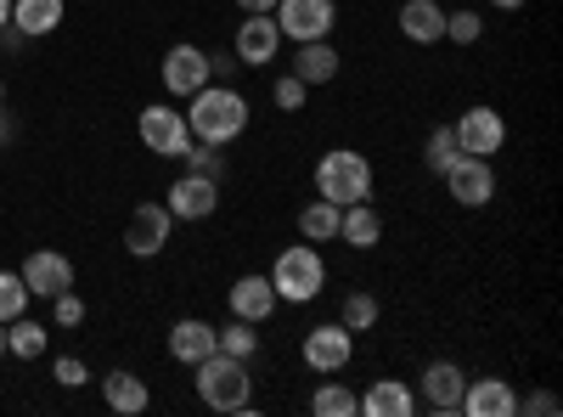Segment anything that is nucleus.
<instances>
[{"label": "nucleus", "instance_id": "obj_1", "mask_svg": "<svg viewBox=\"0 0 563 417\" xmlns=\"http://www.w3.org/2000/svg\"><path fill=\"white\" fill-rule=\"evenodd\" d=\"M186 130L192 142H209V147H225L249 130V97L225 79H209L203 90H192V108H186Z\"/></svg>", "mask_w": 563, "mask_h": 417}, {"label": "nucleus", "instance_id": "obj_8", "mask_svg": "<svg viewBox=\"0 0 563 417\" xmlns=\"http://www.w3.org/2000/svg\"><path fill=\"white\" fill-rule=\"evenodd\" d=\"M350 355H355V333L344 328V321H321V328H310L305 333V366L310 373H344L350 366Z\"/></svg>", "mask_w": 563, "mask_h": 417}, {"label": "nucleus", "instance_id": "obj_40", "mask_svg": "<svg viewBox=\"0 0 563 417\" xmlns=\"http://www.w3.org/2000/svg\"><path fill=\"white\" fill-rule=\"evenodd\" d=\"M12 23V0H0V29H7Z\"/></svg>", "mask_w": 563, "mask_h": 417}, {"label": "nucleus", "instance_id": "obj_4", "mask_svg": "<svg viewBox=\"0 0 563 417\" xmlns=\"http://www.w3.org/2000/svg\"><path fill=\"white\" fill-rule=\"evenodd\" d=\"M316 198L327 204H361L372 198V158L355 153V147H333V153H321L316 158Z\"/></svg>", "mask_w": 563, "mask_h": 417}, {"label": "nucleus", "instance_id": "obj_12", "mask_svg": "<svg viewBox=\"0 0 563 417\" xmlns=\"http://www.w3.org/2000/svg\"><path fill=\"white\" fill-rule=\"evenodd\" d=\"M175 220H209L220 209V180L214 175H192L186 169L175 187H169V204H164Z\"/></svg>", "mask_w": 563, "mask_h": 417}, {"label": "nucleus", "instance_id": "obj_35", "mask_svg": "<svg viewBox=\"0 0 563 417\" xmlns=\"http://www.w3.org/2000/svg\"><path fill=\"white\" fill-rule=\"evenodd\" d=\"M180 158H186V169H192V175H214V180H220V153H214L209 142H192Z\"/></svg>", "mask_w": 563, "mask_h": 417}, {"label": "nucleus", "instance_id": "obj_24", "mask_svg": "<svg viewBox=\"0 0 563 417\" xmlns=\"http://www.w3.org/2000/svg\"><path fill=\"white\" fill-rule=\"evenodd\" d=\"M294 74H299L305 85H333V79H339V52H333L327 40H305L299 57H294Z\"/></svg>", "mask_w": 563, "mask_h": 417}, {"label": "nucleus", "instance_id": "obj_31", "mask_svg": "<svg viewBox=\"0 0 563 417\" xmlns=\"http://www.w3.org/2000/svg\"><path fill=\"white\" fill-rule=\"evenodd\" d=\"M29 310V283H23V271H0V321H12Z\"/></svg>", "mask_w": 563, "mask_h": 417}, {"label": "nucleus", "instance_id": "obj_20", "mask_svg": "<svg viewBox=\"0 0 563 417\" xmlns=\"http://www.w3.org/2000/svg\"><path fill=\"white\" fill-rule=\"evenodd\" d=\"M209 350H214V328H209V321L186 316V321H175V328H169V361H180V366H198Z\"/></svg>", "mask_w": 563, "mask_h": 417}, {"label": "nucleus", "instance_id": "obj_39", "mask_svg": "<svg viewBox=\"0 0 563 417\" xmlns=\"http://www.w3.org/2000/svg\"><path fill=\"white\" fill-rule=\"evenodd\" d=\"M490 7H496V12H519V7H525V0H490Z\"/></svg>", "mask_w": 563, "mask_h": 417}, {"label": "nucleus", "instance_id": "obj_16", "mask_svg": "<svg viewBox=\"0 0 563 417\" xmlns=\"http://www.w3.org/2000/svg\"><path fill=\"white\" fill-rule=\"evenodd\" d=\"M462 411L467 417H512L519 411V389H512L507 378H467Z\"/></svg>", "mask_w": 563, "mask_h": 417}, {"label": "nucleus", "instance_id": "obj_23", "mask_svg": "<svg viewBox=\"0 0 563 417\" xmlns=\"http://www.w3.org/2000/svg\"><path fill=\"white\" fill-rule=\"evenodd\" d=\"M361 411H366V417H411V411H417V395H411L400 378H378V384L361 395Z\"/></svg>", "mask_w": 563, "mask_h": 417}, {"label": "nucleus", "instance_id": "obj_41", "mask_svg": "<svg viewBox=\"0 0 563 417\" xmlns=\"http://www.w3.org/2000/svg\"><path fill=\"white\" fill-rule=\"evenodd\" d=\"M0 355H7V321H0Z\"/></svg>", "mask_w": 563, "mask_h": 417}, {"label": "nucleus", "instance_id": "obj_6", "mask_svg": "<svg viewBox=\"0 0 563 417\" xmlns=\"http://www.w3.org/2000/svg\"><path fill=\"white\" fill-rule=\"evenodd\" d=\"M276 29H282V40H294V45H305V40H327L333 34V23H339V7L333 0H276Z\"/></svg>", "mask_w": 563, "mask_h": 417}, {"label": "nucleus", "instance_id": "obj_9", "mask_svg": "<svg viewBox=\"0 0 563 417\" xmlns=\"http://www.w3.org/2000/svg\"><path fill=\"white\" fill-rule=\"evenodd\" d=\"M164 90L169 97H192V90H203L214 74H209V52L203 45H192V40H180V45H169L164 52Z\"/></svg>", "mask_w": 563, "mask_h": 417}, {"label": "nucleus", "instance_id": "obj_15", "mask_svg": "<svg viewBox=\"0 0 563 417\" xmlns=\"http://www.w3.org/2000/svg\"><path fill=\"white\" fill-rule=\"evenodd\" d=\"M276 288H271V276H260V271H249V276H238L231 283V316H243V321H254V328H265V321L276 316Z\"/></svg>", "mask_w": 563, "mask_h": 417}, {"label": "nucleus", "instance_id": "obj_37", "mask_svg": "<svg viewBox=\"0 0 563 417\" xmlns=\"http://www.w3.org/2000/svg\"><path fill=\"white\" fill-rule=\"evenodd\" d=\"M85 378H90V373H85L79 355H63V361H57V384H63V389H79Z\"/></svg>", "mask_w": 563, "mask_h": 417}, {"label": "nucleus", "instance_id": "obj_19", "mask_svg": "<svg viewBox=\"0 0 563 417\" xmlns=\"http://www.w3.org/2000/svg\"><path fill=\"white\" fill-rule=\"evenodd\" d=\"M102 400H108V411H119V417H135V411H147L153 406V389H147V378H135V373H108L102 378Z\"/></svg>", "mask_w": 563, "mask_h": 417}, {"label": "nucleus", "instance_id": "obj_33", "mask_svg": "<svg viewBox=\"0 0 563 417\" xmlns=\"http://www.w3.org/2000/svg\"><path fill=\"white\" fill-rule=\"evenodd\" d=\"M479 34H485V18H479V12H445V40L474 45Z\"/></svg>", "mask_w": 563, "mask_h": 417}, {"label": "nucleus", "instance_id": "obj_28", "mask_svg": "<svg viewBox=\"0 0 563 417\" xmlns=\"http://www.w3.org/2000/svg\"><path fill=\"white\" fill-rule=\"evenodd\" d=\"M214 350L254 361V355H260V328H254V321H243V316H231L225 328H214Z\"/></svg>", "mask_w": 563, "mask_h": 417}, {"label": "nucleus", "instance_id": "obj_38", "mask_svg": "<svg viewBox=\"0 0 563 417\" xmlns=\"http://www.w3.org/2000/svg\"><path fill=\"white\" fill-rule=\"evenodd\" d=\"M238 12H243V18H271L276 0H238Z\"/></svg>", "mask_w": 563, "mask_h": 417}, {"label": "nucleus", "instance_id": "obj_25", "mask_svg": "<svg viewBox=\"0 0 563 417\" xmlns=\"http://www.w3.org/2000/svg\"><path fill=\"white\" fill-rule=\"evenodd\" d=\"M45 344H52V328H40V321H29V316L7 321V355L34 361V355H45Z\"/></svg>", "mask_w": 563, "mask_h": 417}, {"label": "nucleus", "instance_id": "obj_11", "mask_svg": "<svg viewBox=\"0 0 563 417\" xmlns=\"http://www.w3.org/2000/svg\"><path fill=\"white\" fill-rule=\"evenodd\" d=\"M451 130H456V147L474 153V158H496L507 147V119L496 108H467Z\"/></svg>", "mask_w": 563, "mask_h": 417}, {"label": "nucleus", "instance_id": "obj_27", "mask_svg": "<svg viewBox=\"0 0 563 417\" xmlns=\"http://www.w3.org/2000/svg\"><path fill=\"white\" fill-rule=\"evenodd\" d=\"M310 411H316V417H355V411H361V395L327 373V384L310 395Z\"/></svg>", "mask_w": 563, "mask_h": 417}, {"label": "nucleus", "instance_id": "obj_17", "mask_svg": "<svg viewBox=\"0 0 563 417\" xmlns=\"http://www.w3.org/2000/svg\"><path fill=\"white\" fill-rule=\"evenodd\" d=\"M276 52H282L276 18H243V29H238V63L243 68H265V63H276Z\"/></svg>", "mask_w": 563, "mask_h": 417}, {"label": "nucleus", "instance_id": "obj_13", "mask_svg": "<svg viewBox=\"0 0 563 417\" xmlns=\"http://www.w3.org/2000/svg\"><path fill=\"white\" fill-rule=\"evenodd\" d=\"M23 283H29V299H57L63 288H74V260L57 249H40L23 260Z\"/></svg>", "mask_w": 563, "mask_h": 417}, {"label": "nucleus", "instance_id": "obj_5", "mask_svg": "<svg viewBox=\"0 0 563 417\" xmlns=\"http://www.w3.org/2000/svg\"><path fill=\"white\" fill-rule=\"evenodd\" d=\"M135 135H141V147L158 153V158H180L186 147H192V130H186V113L158 102V108H141L135 119Z\"/></svg>", "mask_w": 563, "mask_h": 417}, {"label": "nucleus", "instance_id": "obj_32", "mask_svg": "<svg viewBox=\"0 0 563 417\" xmlns=\"http://www.w3.org/2000/svg\"><path fill=\"white\" fill-rule=\"evenodd\" d=\"M305 97H310V85H305L299 74H282V79L271 85V102H276L282 113H299V108H305Z\"/></svg>", "mask_w": 563, "mask_h": 417}, {"label": "nucleus", "instance_id": "obj_22", "mask_svg": "<svg viewBox=\"0 0 563 417\" xmlns=\"http://www.w3.org/2000/svg\"><path fill=\"white\" fill-rule=\"evenodd\" d=\"M68 12V0H12V29L23 40H40V34H52Z\"/></svg>", "mask_w": 563, "mask_h": 417}, {"label": "nucleus", "instance_id": "obj_18", "mask_svg": "<svg viewBox=\"0 0 563 417\" xmlns=\"http://www.w3.org/2000/svg\"><path fill=\"white\" fill-rule=\"evenodd\" d=\"M339 238H344L350 249H378V243H384V215L372 209V198L339 209Z\"/></svg>", "mask_w": 563, "mask_h": 417}, {"label": "nucleus", "instance_id": "obj_36", "mask_svg": "<svg viewBox=\"0 0 563 417\" xmlns=\"http://www.w3.org/2000/svg\"><path fill=\"white\" fill-rule=\"evenodd\" d=\"M519 411H530V417H558L563 400H558L552 389H530V395H519Z\"/></svg>", "mask_w": 563, "mask_h": 417}, {"label": "nucleus", "instance_id": "obj_21", "mask_svg": "<svg viewBox=\"0 0 563 417\" xmlns=\"http://www.w3.org/2000/svg\"><path fill=\"white\" fill-rule=\"evenodd\" d=\"M400 34L417 40V45H440V40H445L440 0H406V7H400Z\"/></svg>", "mask_w": 563, "mask_h": 417}, {"label": "nucleus", "instance_id": "obj_29", "mask_svg": "<svg viewBox=\"0 0 563 417\" xmlns=\"http://www.w3.org/2000/svg\"><path fill=\"white\" fill-rule=\"evenodd\" d=\"M456 158H462V147H456V130H451V124H434V130H429V147H422V164H429L434 175H445Z\"/></svg>", "mask_w": 563, "mask_h": 417}, {"label": "nucleus", "instance_id": "obj_42", "mask_svg": "<svg viewBox=\"0 0 563 417\" xmlns=\"http://www.w3.org/2000/svg\"><path fill=\"white\" fill-rule=\"evenodd\" d=\"M0 97H7V79H0Z\"/></svg>", "mask_w": 563, "mask_h": 417}, {"label": "nucleus", "instance_id": "obj_26", "mask_svg": "<svg viewBox=\"0 0 563 417\" xmlns=\"http://www.w3.org/2000/svg\"><path fill=\"white\" fill-rule=\"evenodd\" d=\"M299 238L305 243H333L339 238V204H327V198L305 204L299 209Z\"/></svg>", "mask_w": 563, "mask_h": 417}, {"label": "nucleus", "instance_id": "obj_30", "mask_svg": "<svg viewBox=\"0 0 563 417\" xmlns=\"http://www.w3.org/2000/svg\"><path fill=\"white\" fill-rule=\"evenodd\" d=\"M339 321H344L350 333H372V328H378V299H372V294H361V288H355V294L344 299Z\"/></svg>", "mask_w": 563, "mask_h": 417}, {"label": "nucleus", "instance_id": "obj_14", "mask_svg": "<svg viewBox=\"0 0 563 417\" xmlns=\"http://www.w3.org/2000/svg\"><path fill=\"white\" fill-rule=\"evenodd\" d=\"M462 389H467V373H462L456 361H429V373H422V395H417V406H429V411L451 417V411H462Z\"/></svg>", "mask_w": 563, "mask_h": 417}, {"label": "nucleus", "instance_id": "obj_7", "mask_svg": "<svg viewBox=\"0 0 563 417\" xmlns=\"http://www.w3.org/2000/svg\"><path fill=\"white\" fill-rule=\"evenodd\" d=\"M169 231H175V215L164 204H135L130 220H124V249L135 260H153V254L169 249Z\"/></svg>", "mask_w": 563, "mask_h": 417}, {"label": "nucleus", "instance_id": "obj_34", "mask_svg": "<svg viewBox=\"0 0 563 417\" xmlns=\"http://www.w3.org/2000/svg\"><path fill=\"white\" fill-rule=\"evenodd\" d=\"M52 321H57V328H79V321H85V299H79L74 288H63V294L52 299Z\"/></svg>", "mask_w": 563, "mask_h": 417}, {"label": "nucleus", "instance_id": "obj_3", "mask_svg": "<svg viewBox=\"0 0 563 417\" xmlns=\"http://www.w3.org/2000/svg\"><path fill=\"white\" fill-rule=\"evenodd\" d=\"M265 276H271V288H276L282 305H310L327 288V260L316 254V243H294V249L276 254V265Z\"/></svg>", "mask_w": 563, "mask_h": 417}, {"label": "nucleus", "instance_id": "obj_2", "mask_svg": "<svg viewBox=\"0 0 563 417\" xmlns=\"http://www.w3.org/2000/svg\"><path fill=\"white\" fill-rule=\"evenodd\" d=\"M192 373H198V400L209 411H254V378H249V361L243 355L209 350Z\"/></svg>", "mask_w": 563, "mask_h": 417}, {"label": "nucleus", "instance_id": "obj_10", "mask_svg": "<svg viewBox=\"0 0 563 417\" xmlns=\"http://www.w3.org/2000/svg\"><path fill=\"white\" fill-rule=\"evenodd\" d=\"M445 193H451L462 209H485V204L496 198V169H490V158L462 153V158L445 169Z\"/></svg>", "mask_w": 563, "mask_h": 417}]
</instances>
